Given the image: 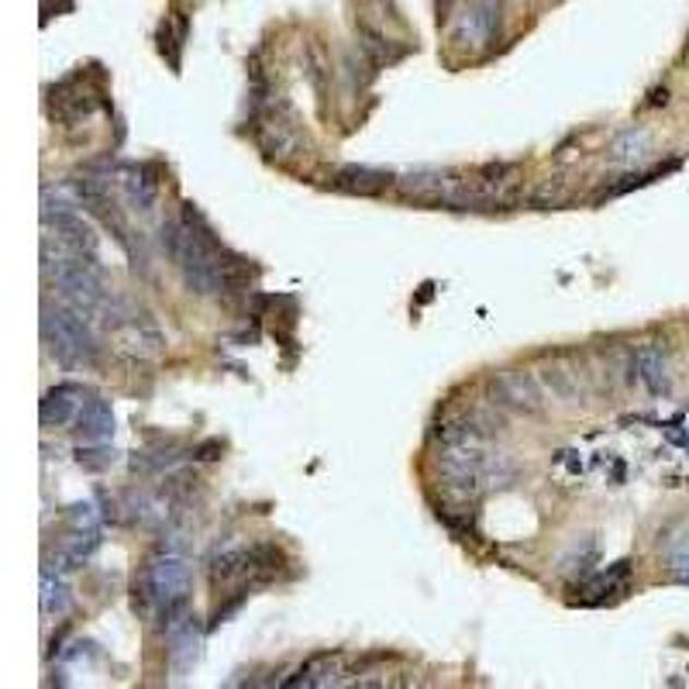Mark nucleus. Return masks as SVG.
<instances>
[{
  "instance_id": "nucleus-1",
  "label": "nucleus",
  "mask_w": 689,
  "mask_h": 689,
  "mask_svg": "<svg viewBox=\"0 0 689 689\" xmlns=\"http://www.w3.org/2000/svg\"><path fill=\"white\" fill-rule=\"evenodd\" d=\"M41 341L49 355L67 365V370H83L97 359V338L90 328V317H83L70 304H56L41 311Z\"/></svg>"
},
{
  "instance_id": "nucleus-2",
  "label": "nucleus",
  "mask_w": 689,
  "mask_h": 689,
  "mask_svg": "<svg viewBox=\"0 0 689 689\" xmlns=\"http://www.w3.org/2000/svg\"><path fill=\"white\" fill-rule=\"evenodd\" d=\"M190 563L177 552H162L156 555L145 569V603L153 607L159 617H169L166 628L177 617L186 614V596H190Z\"/></svg>"
},
{
  "instance_id": "nucleus-3",
  "label": "nucleus",
  "mask_w": 689,
  "mask_h": 689,
  "mask_svg": "<svg viewBox=\"0 0 689 689\" xmlns=\"http://www.w3.org/2000/svg\"><path fill=\"white\" fill-rule=\"evenodd\" d=\"M493 390V403L500 407V411H517V414H534L542 411V379L521 373V370H507L497 373L489 383Z\"/></svg>"
},
{
  "instance_id": "nucleus-4",
  "label": "nucleus",
  "mask_w": 689,
  "mask_h": 689,
  "mask_svg": "<svg viewBox=\"0 0 689 689\" xmlns=\"http://www.w3.org/2000/svg\"><path fill=\"white\" fill-rule=\"evenodd\" d=\"M500 25V0H469L466 14L459 17L456 41L462 49H486Z\"/></svg>"
},
{
  "instance_id": "nucleus-5",
  "label": "nucleus",
  "mask_w": 689,
  "mask_h": 689,
  "mask_svg": "<svg viewBox=\"0 0 689 689\" xmlns=\"http://www.w3.org/2000/svg\"><path fill=\"white\" fill-rule=\"evenodd\" d=\"M201 649H204V628L197 624V617H177L169 624V662L177 673H190L193 665L201 662Z\"/></svg>"
},
{
  "instance_id": "nucleus-6",
  "label": "nucleus",
  "mask_w": 689,
  "mask_h": 689,
  "mask_svg": "<svg viewBox=\"0 0 689 689\" xmlns=\"http://www.w3.org/2000/svg\"><path fill=\"white\" fill-rule=\"evenodd\" d=\"M631 376L638 386H644L652 397H665L673 390V379H669V359H665L662 344H641L631 359Z\"/></svg>"
},
{
  "instance_id": "nucleus-7",
  "label": "nucleus",
  "mask_w": 689,
  "mask_h": 689,
  "mask_svg": "<svg viewBox=\"0 0 689 689\" xmlns=\"http://www.w3.org/2000/svg\"><path fill=\"white\" fill-rule=\"evenodd\" d=\"M80 407H83V390L73 383H62L56 390H49L38 403V418L46 427H62L80 418Z\"/></svg>"
},
{
  "instance_id": "nucleus-8",
  "label": "nucleus",
  "mask_w": 689,
  "mask_h": 689,
  "mask_svg": "<svg viewBox=\"0 0 689 689\" xmlns=\"http://www.w3.org/2000/svg\"><path fill=\"white\" fill-rule=\"evenodd\" d=\"M49 225L56 228V242L62 249H70L76 255H94L97 252V234L94 228L86 225L76 210H67V214H56V218H49Z\"/></svg>"
},
{
  "instance_id": "nucleus-9",
  "label": "nucleus",
  "mask_w": 689,
  "mask_h": 689,
  "mask_svg": "<svg viewBox=\"0 0 689 689\" xmlns=\"http://www.w3.org/2000/svg\"><path fill=\"white\" fill-rule=\"evenodd\" d=\"M649 153H652V132H644V128H638V124L617 132L607 145V156L617 166H638V162L649 159Z\"/></svg>"
},
{
  "instance_id": "nucleus-10",
  "label": "nucleus",
  "mask_w": 689,
  "mask_h": 689,
  "mask_svg": "<svg viewBox=\"0 0 689 689\" xmlns=\"http://www.w3.org/2000/svg\"><path fill=\"white\" fill-rule=\"evenodd\" d=\"M76 427H80V435L86 442H107L114 435V411H111V403L100 400V397H90V400H83L80 407V418H76Z\"/></svg>"
},
{
  "instance_id": "nucleus-11",
  "label": "nucleus",
  "mask_w": 689,
  "mask_h": 689,
  "mask_svg": "<svg viewBox=\"0 0 689 689\" xmlns=\"http://www.w3.org/2000/svg\"><path fill=\"white\" fill-rule=\"evenodd\" d=\"M255 138H258V145H263L273 159H290V156H297V145H300V135L293 132V124L283 121V118L258 121Z\"/></svg>"
},
{
  "instance_id": "nucleus-12",
  "label": "nucleus",
  "mask_w": 689,
  "mask_h": 689,
  "mask_svg": "<svg viewBox=\"0 0 689 689\" xmlns=\"http://www.w3.org/2000/svg\"><path fill=\"white\" fill-rule=\"evenodd\" d=\"M407 193H414V197H431V201H445L451 190H456L462 180H456L451 172H438V169H418V172H407V177L397 180Z\"/></svg>"
},
{
  "instance_id": "nucleus-13",
  "label": "nucleus",
  "mask_w": 689,
  "mask_h": 689,
  "mask_svg": "<svg viewBox=\"0 0 689 689\" xmlns=\"http://www.w3.org/2000/svg\"><path fill=\"white\" fill-rule=\"evenodd\" d=\"M341 676V655H317L307 665H300L297 676L287 679L283 686H328L338 682Z\"/></svg>"
},
{
  "instance_id": "nucleus-14",
  "label": "nucleus",
  "mask_w": 689,
  "mask_h": 689,
  "mask_svg": "<svg viewBox=\"0 0 689 689\" xmlns=\"http://www.w3.org/2000/svg\"><path fill=\"white\" fill-rule=\"evenodd\" d=\"M537 379H542V386L555 400H566V403L583 400V386H579V376L563 370V365H545V370L537 373Z\"/></svg>"
},
{
  "instance_id": "nucleus-15",
  "label": "nucleus",
  "mask_w": 689,
  "mask_h": 689,
  "mask_svg": "<svg viewBox=\"0 0 689 689\" xmlns=\"http://www.w3.org/2000/svg\"><path fill=\"white\" fill-rule=\"evenodd\" d=\"M70 603H73L70 587L62 583L59 576H52V569L41 572V617L56 620V617H62L70 611Z\"/></svg>"
},
{
  "instance_id": "nucleus-16",
  "label": "nucleus",
  "mask_w": 689,
  "mask_h": 689,
  "mask_svg": "<svg viewBox=\"0 0 689 689\" xmlns=\"http://www.w3.org/2000/svg\"><path fill=\"white\" fill-rule=\"evenodd\" d=\"M386 183H390V177L379 169H365V166H341L338 177H335V186H344V190H359V193H376L383 190Z\"/></svg>"
},
{
  "instance_id": "nucleus-17",
  "label": "nucleus",
  "mask_w": 689,
  "mask_h": 689,
  "mask_svg": "<svg viewBox=\"0 0 689 689\" xmlns=\"http://www.w3.org/2000/svg\"><path fill=\"white\" fill-rule=\"evenodd\" d=\"M124 193H128V201H132L135 210H153L156 197H159V190H156V180H148L145 177V169H128L124 172V180H121Z\"/></svg>"
},
{
  "instance_id": "nucleus-18",
  "label": "nucleus",
  "mask_w": 689,
  "mask_h": 689,
  "mask_svg": "<svg viewBox=\"0 0 689 689\" xmlns=\"http://www.w3.org/2000/svg\"><path fill=\"white\" fill-rule=\"evenodd\" d=\"M628 572H631V563H617L611 572H603V576H596L593 583H587V600H607L611 593H620L624 587H628Z\"/></svg>"
},
{
  "instance_id": "nucleus-19",
  "label": "nucleus",
  "mask_w": 689,
  "mask_h": 689,
  "mask_svg": "<svg viewBox=\"0 0 689 689\" xmlns=\"http://www.w3.org/2000/svg\"><path fill=\"white\" fill-rule=\"evenodd\" d=\"M114 448L107 451V448H80V466H86V469H107V466H114Z\"/></svg>"
},
{
  "instance_id": "nucleus-20",
  "label": "nucleus",
  "mask_w": 689,
  "mask_h": 689,
  "mask_svg": "<svg viewBox=\"0 0 689 689\" xmlns=\"http://www.w3.org/2000/svg\"><path fill=\"white\" fill-rule=\"evenodd\" d=\"M669 576L679 579V583H689V545L669 552Z\"/></svg>"
},
{
  "instance_id": "nucleus-21",
  "label": "nucleus",
  "mask_w": 689,
  "mask_h": 689,
  "mask_svg": "<svg viewBox=\"0 0 689 689\" xmlns=\"http://www.w3.org/2000/svg\"><path fill=\"white\" fill-rule=\"evenodd\" d=\"M451 4H456V0H435V11H438V21H445V17L451 14Z\"/></svg>"
}]
</instances>
